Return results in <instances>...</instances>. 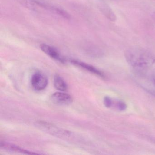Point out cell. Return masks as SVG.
Wrapping results in <instances>:
<instances>
[{
  "label": "cell",
  "mask_w": 155,
  "mask_h": 155,
  "mask_svg": "<svg viewBox=\"0 0 155 155\" xmlns=\"http://www.w3.org/2000/svg\"><path fill=\"white\" fill-rule=\"evenodd\" d=\"M127 63L136 71L147 70L155 63V57L152 52L140 48L128 49L125 52Z\"/></svg>",
  "instance_id": "1"
},
{
  "label": "cell",
  "mask_w": 155,
  "mask_h": 155,
  "mask_svg": "<svg viewBox=\"0 0 155 155\" xmlns=\"http://www.w3.org/2000/svg\"><path fill=\"white\" fill-rule=\"evenodd\" d=\"M40 47L41 51L48 56L61 63H65V59L61 55L58 51L54 47L47 44H41Z\"/></svg>",
  "instance_id": "5"
},
{
  "label": "cell",
  "mask_w": 155,
  "mask_h": 155,
  "mask_svg": "<svg viewBox=\"0 0 155 155\" xmlns=\"http://www.w3.org/2000/svg\"><path fill=\"white\" fill-rule=\"evenodd\" d=\"M54 87L58 90L65 91L68 89V85L66 81L59 75H55L54 78Z\"/></svg>",
  "instance_id": "10"
},
{
  "label": "cell",
  "mask_w": 155,
  "mask_h": 155,
  "mask_svg": "<svg viewBox=\"0 0 155 155\" xmlns=\"http://www.w3.org/2000/svg\"><path fill=\"white\" fill-rule=\"evenodd\" d=\"M51 100L55 104L61 106H66L73 102L71 96L67 93L62 92H56L51 96Z\"/></svg>",
  "instance_id": "4"
},
{
  "label": "cell",
  "mask_w": 155,
  "mask_h": 155,
  "mask_svg": "<svg viewBox=\"0 0 155 155\" xmlns=\"http://www.w3.org/2000/svg\"><path fill=\"white\" fill-rule=\"evenodd\" d=\"M36 1L38 7H41L42 8L45 9L47 10V11H48L50 12H52L54 14L62 17L64 18L69 19L70 18L69 14L62 9L58 8V7H56V6L46 4L44 2L38 1H36Z\"/></svg>",
  "instance_id": "7"
},
{
  "label": "cell",
  "mask_w": 155,
  "mask_h": 155,
  "mask_svg": "<svg viewBox=\"0 0 155 155\" xmlns=\"http://www.w3.org/2000/svg\"><path fill=\"white\" fill-rule=\"evenodd\" d=\"M113 101L111 98L109 97H105L104 98V104L105 107L110 108L113 106Z\"/></svg>",
  "instance_id": "13"
},
{
  "label": "cell",
  "mask_w": 155,
  "mask_h": 155,
  "mask_svg": "<svg viewBox=\"0 0 155 155\" xmlns=\"http://www.w3.org/2000/svg\"><path fill=\"white\" fill-rule=\"evenodd\" d=\"M1 147L2 148L4 149L10 150V151L18 152V153H22V154H28V155L38 154V153H34V152L29 151V150L24 149L20 147H18V146H16V145L5 143V142H1Z\"/></svg>",
  "instance_id": "8"
},
{
  "label": "cell",
  "mask_w": 155,
  "mask_h": 155,
  "mask_svg": "<svg viewBox=\"0 0 155 155\" xmlns=\"http://www.w3.org/2000/svg\"><path fill=\"white\" fill-rule=\"evenodd\" d=\"M37 126L41 129L43 130L46 132H48L51 134H54L55 136L58 137H62L65 136H68V135H71L69 132L67 131L60 129L58 127L51 123L44 121H39L37 122Z\"/></svg>",
  "instance_id": "3"
},
{
  "label": "cell",
  "mask_w": 155,
  "mask_h": 155,
  "mask_svg": "<svg viewBox=\"0 0 155 155\" xmlns=\"http://www.w3.org/2000/svg\"><path fill=\"white\" fill-rule=\"evenodd\" d=\"M151 17H152V18H153V19L155 21V12H154V13H152V15H151Z\"/></svg>",
  "instance_id": "15"
},
{
  "label": "cell",
  "mask_w": 155,
  "mask_h": 155,
  "mask_svg": "<svg viewBox=\"0 0 155 155\" xmlns=\"http://www.w3.org/2000/svg\"><path fill=\"white\" fill-rule=\"evenodd\" d=\"M31 85L35 90L41 91L47 87L48 85V78L43 73L37 71L32 75Z\"/></svg>",
  "instance_id": "2"
},
{
  "label": "cell",
  "mask_w": 155,
  "mask_h": 155,
  "mask_svg": "<svg viewBox=\"0 0 155 155\" xmlns=\"http://www.w3.org/2000/svg\"><path fill=\"white\" fill-rule=\"evenodd\" d=\"M99 8L103 15L106 16L108 19L112 22H115L117 20L116 14L111 9V8L108 6L107 4H105V3L101 4Z\"/></svg>",
  "instance_id": "9"
},
{
  "label": "cell",
  "mask_w": 155,
  "mask_h": 155,
  "mask_svg": "<svg viewBox=\"0 0 155 155\" xmlns=\"http://www.w3.org/2000/svg\"><path fill=\"white\" fill-rule=\"evenodd\" d=\"M21 5L32 11H37L38 6L36 0H17Z\"/></svg>",
  "instance_id": "11"
},
{
  "label": "cell",
  "mask_w": 155,
  "mask_h": 155,
  "mask_svg": "<svg viewBox=\"0 0 155 155\" xmlns=\"http://www.w3.org/2000/svg\"><path fill=\"white\" fill-rule=\"evenodd\" d=\"M70 61L73 65L81 68L96 76H98L102 78L105 79L106 78V76L102 71H101L95 67H93L92 65L87 64L85 62H82L77 60H71Z\"/></svg>",
  "instance_id": "6"
},
{
  "label": "cell",
  "mask_w": 155,
  "mask_h": 155,
  "mask_svg": "<svg viewBox=\"0 0 155 155\" xmlns=\"http://www.w3.org/2000/svg\"><path fill=\"white\" fill-rule=\"evenodd\" d=\"M150 78L152 80V82L154 83L155 86V69L153 70L151 73V76H150Z\"/></svg>",
  "instance_id": "14"
},
{
  "label": "cell",
  "mask_w": 155,
  "mask_h": 155,
  "mask_svg": "<svg viewBox=\"0 0 155 155\" xmlns=\"http://www.w3.org/2000/svg\"><path fill=\"white\" fill-rule=\"evenodd\" d=\"M113 105H115V107L120 111H124L127 108V105L126 103L121 100H117L114 102Z\"/></svg>",
  "instance_id": "12"
}]
</instances>
